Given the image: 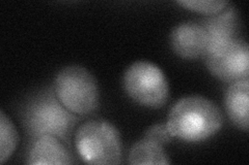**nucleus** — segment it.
<instances>
[{"instance_id":"7","label":"nucleus","mask_w":249,"mask_h":165,"mask_svg":"<svg viewBox=\"0 0 249 165\" xmlns=\"http://www.w3.org/2000/svg\"><path fill=\"white\" fill-rule=\"evenodd\" d=\"M202 26L208 36L207 52L204 57L218 56L240 39L239 18L232 6L208 18Z\"/></svg>"},{"instance_id":"9","label":"nucleus","mask_w":249,"mask_h":165,"mask_svg":"<svg viewBox=\"0 0 249 165\" xmlns=\"http://www.w3.org/2000/svg\"><path fill=\"white\" fill-rule=\"evenodd\" d=\"M225 109L231 121L239 129L249 128V78L231 84L225 92Z\"/></svg>"},{"instance_id":"14","label":"nucleus","mask_w":249,"mask_h":165,"mask_svg":"<svg viewBox=\"0 0 249 165\" xmlns=\"http://www.w3.org/2000/svg\"><path fill=\"white\" fill-rule=\"evenodd\" d=\"M144 137L151 138L153 140L158 141L161 145H165L170 143L173 136L170 135V133L167 129L166 124H155L144 133Z\"/></svg>"},{"instance_id":"12","label":"nucleus","mask_w":249,"mask_h":165,"mask_svg":"<svg viewBox=\"0 0 249 165\" xmlns=\"http://www.w3.org/2000/svg\"><path fill=\"white\" fill-rule=\"evenodd\" d=\"M19 135L15 124L3 111L0 112V163H4L15 152Z\"/></svg>"},{"instance_id":"2","label":"nucleus","mask_w":249,"mask_h":165,"mask_svg":"<svg viewBox=\"0 0 249 165\" xmlns=\"http://www.w3.org/2000/svg\"><path fill=\"white\" fill-rule=\"evenodd\" d=\"M22 117L31 143L43 135L69 141L74 126L79 121V118L61 105L53 88L46 89L31 98Z\"/></svg>"},{"instance_id":"4","label":"nucleus","mask_w":249,"mask_h":165,"mask_svg":"<svg viewBox=\"0 0 249 165\" xmlns=\"http://www.w3.org/2000/svg\"><path fill=\"white\" fill-rule=\"evenodd\" d=\"M53 90L61 105L75 115H90L99 106L98 83L93 75L81 65L60 69L54 78Z\"/></svg>"},{"instance_id":"13","label":"nucleus","mask_w":249,"mask_h":165,"mask_svg":"<svg viewBox=\"0 0 249 165\" xmlns=\"http://www.w3.org/2000/svg\"><path fill=\"white\" fill-rule=\"evenodd\" d=\"M177 3L189 11L208 15L221 13L230 4L229 1H220V0H178Z\"/></svg>"},{"instance_id":"10","label":"nucleus","mask_w":249,"mask_h":165,"mask_svg":"<svg viewBox=\"0 0 249 165\" xmlns=\"http://www.w3.org/2000/svg\"><path fill=\"white\" fill-rule=\"evenodd\" d=\"M28 164H71L72 156L61 140L52 135H43L33 141L28 154Z\"/></svg>"},{"instance_id":"5","label":"nucleus","mask_w":249,"mask_h":165,"mask_svg":"<svg viewBox=\"0 0 249 165\" xmlns=\"http://www.w3.org/2000/svg\"><path fill=\"white\" fill-rule=\"evenodd\" d=\"M124 89L138 105L160 108L169 98V86L162 69L149 61L132 63L123 76Z\"/></svg>"},{"instance_id":"3","label":"nucleus","mask_w":249,"mask_h":165,"mask_svg":"<svg viewBox=\"0 0 249 165\" xmlns=\"http://www.w3.org/2000/svg\"><path fill=\"white\" fill-rule=\"evenodd\" d=\"M75 148L85 163L114 165L122 162L121 135L106 120H90L82 124L76 131Z\"/></svg>"},{"instance_id":"11","label":"nucleus","mask_w":249,"mask_h":165,"mask_svg":"<svg viewBox=\"0 0 249 165\" xmlns=\"http://www.w3.org/2000/svg\"><path fill=\"white\" fill-rule=\"evenodd\" d=\"M128 161L135 165L170 164L168 155L164 152L163 145L151 138L143 137L131 148Z\"/></svg>"},{"instance_id":"8","label":"nucleus","mask_w":249,"mask_h":165,"mask_svg":"<svg viewBox=\"0 0 249 165\" xmlns=\"http://www.w3.org/2000/svg\"><path fill=\"white\" fill-rule=\"evenodd\" d=\"M170 45L181 58L204 57L208 46V36L204 26L190 21L177 25L170 33Z\"/></svg>"},{"instance_id":"6","label":"nucleus","mask_w":249,"mask_h":165,"mask_svg":"<svg viewBox=\"0 0 249 165\" xmlns=\"http://www.w3.org/2000/svg\"><path fill=\"white\" fill-rule=\"evenodd\" d=\"M208 69L219 80L233 83L249 78V48L238 39L218 56L204 57Z\"/></svg>"},{"instance_id":"1","label":"nucleus","mask_w":249,"mask_h":165,"mask_svg":"<svg viewBox=\"0 0 249 165\" xmlns=\"http://www.w3.org/2000/svg\"><path fill=\"white\" fill-rule=\"evenodd\" d=\"M222 124L223 115L215 102L191 95L181 98L171 107L166 126L173 137L197 143L216 135Z\"/></svg>"}]
</instances>
